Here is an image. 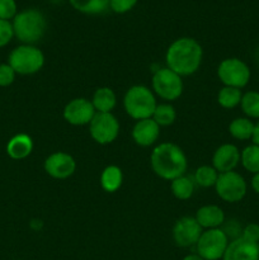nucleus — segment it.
Listing matches in <instances>:
<instances>
[{
  "label": "nucleus",
  "mask_w": 259,
  "mask_h": 260,
  "mask_svg": "<svg viewBox=\"0 0 259 260\" xmlns=\"http://www.w3.org/2000/svg\"><path fill=\"white\" fill-rule=\"evenodd\" d=\"M254 126L255 123L251 119L246 118V117H238L229 124V134L239 141H248L253 137Z\"/></svg>",
  "instance_id": "21"
},
{
  "label": "nucleus",
  "mask_w": 259,
  "mask_h": 260,
  "mask_svg": "<svg viewBox=\"0 0 259 260\" xmlns=\"http://www.w3.org/2000/svg\"><path fill=\"white\" fill-rule=\"evenodd\" d=\"M74 9L84 14H103L109 9V0H69Z\"/></svg>",
  "instance_id": "22"
},
{
  "label": "nucleus",
  "mask_w": 259,
  "mask_h": 260,
  "mask_svg": "<svg viewBox=\"0 0 259 260\" xmlns=\"http://www.w3.org/2000/svg\"><path fill=\"white\" fill-rule=\"evenodd\" d=\"M241 238L253 241V243H259V223L250 222L244 226L241 231Z\"/></svg>",
  "instance_id": "33"
},
{
  "label": "nucleus",
  "mask_w": 259,
  "mask_h": 260,
  "mask_svg": "<svg viewBox=\"0 0 259 260\" xmlns=\"http://www.w3.org/2000/svg\"><path fill=\"white\" fill-rule=\"evenodd\" d=\"M12 24L14 29V37H17L22 45H33L38 42L43 37L47 27L42 12L33 8L18 12L17 15L13 18Z\"/></svg>",
  "instance_id": "3"
},
{
  "label": "nucleus",
  "mask_w": 259,
  "mask_h": 260,
  "mask_svg": "<svg viewBox=\"0 0 259 260\" xmlns=\"http://www.w3.org/2000/svg\"><path fill=\"white\" fill-rule=\"evenodd\" d=\"M222 260H259V243H253L241 236L233 239Z\"/></svg>",
  "instance_id": "14"
},
{
  "label": "nucleus",
  "mask_w": 259,
  "mask_h": 260,
  "mask_svg": "<svg viewBox=\"0 0 259 260\" xmlns=\"http://www.w3.org/2000/svg\"><path fill=\"white\" fill-rule=\"evenodd\" d=\"M151 84L154 93L164 101H177L183 93L182 76L169 68H161L155 71Z\"/></svg>",
  "instance_id": "9"
},
{
  "label": "nucleus",
  "mask_w": 259,
  "mask_h": 260,
  "mask_svg": "<svg viewBox=\"0 0 259 260\" xmlns=\"http://www.w3.org/2000/svg\"><path fill=\"white\" fill-rule=\"evenodd\" d=\"M195 218L200 226L206 230L210 229H220L225 223V212L221 207L216 205H207L198 208Z\"/></svg>",
  "instance_id": "17"
},
{
  "label": "nucleus",
  "mask_w": 259,
  "mask_h": 260,
  "mask_svg": "<svg viewBox=\"0 0 259 260\" xmlns=\"http://www.w3.org/2000/svg\"><path fill=\"white\" fill-rule=\"evenodd\" d=\"M150 162L157 177L170 182L184 175L188 167L184 151L172 142H163L157 145L152 150Z\"/></svg>",
  "instance_id": "2"
},
{
  "label": "nucleus",
  "mask_w": 259,
  "mask_h": 260,
  "mask_svg": "<svg viewBox=\"0 0 259 260\" xmlns=\"http://www.w3.org/2000/svg\"><path fill=\"white\" fill-rule=\"evenodd\" d=\"M8 63L19 75H32L45 65V55L35 45H20L12 50Z\"/></svg>",
  "instance_id": "5"
},
{
  "label": "nucleus",
  "mask_w": 259,
  "mask_h": 260,
  "mask_svg": "<svg viewBox=\"0 0 259 260\" xmlns=\"http://www.w3.org/2000/svg\"><path fill=\"white\" fill-rule=\"evenodd\" d=\"M156 106L157 103L154 93L145 85L131 86L124 94V111L136 121L151 118Z\"/></svg>",
  "instance_id": "4"
},
{
  "label": "nucleus",
  "mask_w": 259,
  "mask_h": 260,
  "mask_svg": "<svg viewBox=\"0 0 259 260\" xmlns=\"http://www.w3.org/2000/svg\"><path fill=\"white\" fill-rule=\"evenodd\" d=\"M89 134L91 139L99 145L112 144L118 137L119 122L111 113L96 112L91 122L89 123Z\"/></svg>",
  "instance_id": "10"
},
{
  "label": "nucleus",
  "mask_w": 259,
  "mask_h": 260,
  "mask_svg": "<svg viewBox=\"0 0 259 260\" xmlns=\"http://www.w3.org/2000/svg\"><path fill=\"white\" fill-rule=\"evenodd\" d=\"M91 103H93L96 112H101V113H111L117 104V96L111 88H108V86H102V88H98L94 91Z\"/></svg>",
  "instance_id": "19"
},
{
  "label": "nucleus",
  "mask_w": 259,
  "mask_h": 260,
  "mask_svg": "<svg viewBox=\"0 0 259 260\" xmlns=\"http://www.w3.org/2000/svg\"><path fill=\"white\" fill-rule=\"evenodd\" d=\"M51 2H52V3H61L62 0H51Z\"/></svg>",
  "instance_id": "37"
},
{
  "label": "nucleus",
  "mask_w": 259,
  "mask_h": 260,
  "mask_svg": "<svg viewBox=\"0 0 259 260\" xmlns=\"http://www.w3.org/2000/svg\"><path fill=\"white\" fill-rule=\"evenodd\" d=\"M160 136V126L152 118L141 119L132 128V139L139 146L149 147L157 141Z\"/></svg>",
  "instance_id": "16"
},
{
  "label": "nucleus",
  "mask_w": 259,
  "mask_h": 260,
  "mask_svg": "<svg viewBox=\"0 0 259 260\" xmlns=\"http://www.w3.org/2000/svg\"><path fill=\"white\" fill-rule=\"evenodd\" d=\"M230 239L222 229H210L201 234L196 250L203 260H220L223 258Z\"/></svg>",
  "instance_id": "6"
},
{
  "label": "nucleus",
  "mask_w": 259,
  "mask_h": 260,
  "mask_svg": "<svg viewBox=\"0 0 259 260\" xmlns=\"http://www.w3.org/2000/svg\"><path fill=\"white\" fill-rule=\"evenodd\" d=\"M240 164L250 174L259 173V146L250 144L240 151Z\"/></svg>",
  "instance_id": "23"
},
{
  "label": "nucleus",
  "mask_w": 259,
  "mask_h": 260,
  "mask_svg": "<svg viewBox=\"0 0 259 260\" xmlns=\"http://www.w3.org/2000/svg\"><path fill=\"white\" fill-rule=\"evenodd\" d=\"M45 172L55 179H66L76 170V161L68 152L57 151L45 160Z\"/></svg>",
  "instance_id": "13"
},
{
  "label": "nucleus",
  "mask_w": 259,
  "mask_h": 260,
  "mask_svg": "<svg viewBox=\"0 0 259 260\" xmlns=\"http://www.w3.org/2000/svg\"><path fill=\"white\" fill-rule=\"evenodd\" d=\"M243 91L233 86H223L217 93V103L225 109H234L240 106Z\"/></svg>",
  "instance_id": "25"
},
{
  "label": "nucleus",
  "mask_w": 259,
  "mask_h": 260,
  "mask_svg": "<svg viewBox=\"0 0 259 260\" xmlns=\"http://www.w3.org/2000/svg\"><path fill=\"white\" fill-rule=\"evenodd\" d=\"M251 144H255L259 146V119L255 122V126H254L253 137H251Z\"/></svg>",
  "instance_id": "35"
},
{
  "label": "nucleus",
  "mask_w": 259,
  "mask_h": 260,
  "mask_svg": "<svg viewBox=\"0 0 259 260\" xmlns=\"http://www.w3.org/2000/svg\"><path fill=\"white\" fill-rule=\"evenodd\" d=\"M240 108L244 116L249 119H259V91L249 90L243 93Z\"/></svg>",
  "instance_id": "24"
},
{
  "label": "nucleus",
  "mask_w": 259,
  "mask_h": 260,
  "mask_svg": "<svg viewBox=\"0 0 259 260\" xmlns=\"http://www.w3.org/2000/svg\"><path fill=\"white\" fill-rule=\"evenodd\" d=\"M203 58L202 46L190 37L175 40L165 53L167 68L180 76H189L200 69Z\"/></svg>",
  "instance_id": "1"
},
{
  "label": "nucleus",
  "mask_w": 259,
  "mask_h": 260,
  "mask_svg": "<svg viewBox=\"0 0 259 260\" xmlns=\"http://www.w3.org/2000/svg\"><path fill=\"white\" fill-rule=\"evenodd\" d=\"M217 76L223 86L243 89L250 81L251 71L245 61L238 57H229L218 65Z\"/></svg>",
  "instance_id": "7"
},
{
  "label": "nucleus",
  "mask_w": 259,
  "mask_h": 260,
  "mask_svg": "<svg viewBox=\"0 0 259 260\" xmlns=\"http://www.w3.org/2000/svg\"><path fill=\"white\" fill-rule=\"evenodd\" d=\"M250 184H251V189L254 190V193L259 196V173H256V174H254L253 177H251Z\"/></svg>",
  "instance_id": "34"
},
{
  "label": "nucleus",
  "mask_w": 259,
  "mask_h": 260,
  "mask_svg": "<svg viewBox=\"0 0 259 260\" xmlns=\"http://www.w3.org/2000/svg\"><path fill=\"white\" fill-rule=\"evenodd\" d=\"M216 193L222 201L228 203H238L244 200L248 193V184L240 173H220L215 184Z\"/></svg>",
  "instance_id": "8"
},
{
  "label": "nucleus",
  "mask_w": 259,
  "mask_h": 260,
  "mask_svg": "<svg viewBox=\"0 0 259 260\" xmlns=\"http://www.w3.org/2000/svg\"><path fill=\"white\" fill-rule=\"evenodd\" d=\"M136 4L137 0H109V8L112 12L117 13V14L130 12Z\"/></svg>",
  "instance_id": "32"
},
{
  "label": "nucleus",
  "mask_w": 259,
  "mask_h": 260,
  "mask_svg": "<svg viewBox=\"0 0 259 260\" xmlns=\"http://www.w3.org/2000/svg\"><path fill=\"white\" fill-rule=\"evenodd\" d=\"M15 73L9 63H0V88L12 85L15 80Z\"/></svg>",
  "instance_id": "31"
},
{
  "label": "nucleus",
  "mask_w": 259,
  "mask_h": 260,
  "mask_svg": "<svg viewBox=\"0 0 259 260\" xmlns=\"http://www.w3.org/2000/svg\"><path fill=\"white\" fill-rule=\"evenodd\" d=\"M96 111L91 101L86 98H75L69 102L63 108V118L73 126L89 124L95 116Z\"/></svg>",
  "instance_id": "12"
},
{
  "label": "nucleus",
  "mask_w": 259,
  "mask_h": 260,
  "mask_svg": "<svg viewBox=\"0 0 259 260\" xmlns=\"http://www.w3.org/2000/svg\"><path fill=\"white\" fill-rule=\"evenodd\" d=\"M202 233L203 229L195 217L184 216L175 222L173 228V239H174V243L180 248H190V246H196Z\"/></svg>",
  "instance_id": "11"
},
{
  "label": "nucleus",
  "mask_w": 259,
  "mask_h": 260,
  "mask_svg": "<svg viewBox=\"0 0 259 260\" xmlns=\"http://www.w3.org/2000/svg\"><path fill=\"white\" fill-rule=\"evenodd\" d=\"M170 189H172L173 196L178 200H189L193 196V192H195V180L185 177V175H182V177L172 180Z\"/></svg>",
  "instance_id": "26"
},
{
  "label": "nucleus",
  "mask_w": 259,
  "mask_h": 260,
  "mask_svg": "<svg viewBox=\"0 0 259 260\" xmlns=\"http://www.w3.org/2000/svg\"><path fill=\"white\" fill-rule=\"evenodd\" d=\"M14 37V29L10 20L0 19V48L9 45Z\"/></svg>",
  "instance_id": "29"
},
{
  "label": "nucleus",
  "mask_w": 259,
  "mask_h": 260,
  "mask_svg": "<svg viewBox=\"0 0 259 260\" xmlns=\"http://www.w3.org/2000/svg\"><path fill=\"white\" fill-rule=\"evenodd\" d=\"M182 260H203V259L196 253V254H188V255H185Z\"/></svg>",
  "instance_id": "36"
},
{
  "label": "nucleus",
  "mask_w": 259,
  "mask_h": 260,
  "mask_svg": "<svg viewBox=\"0 0 259 260\" xmlns=\"http://www.w3.org/2000/svg\"><path fill=\"white\" fill-rule=\"evenodd\" d=\"M99 182H101L102 189L106 190V192H117L121 188L122 182H123V174H122L121 168L117 167V165H108V167H106L103 172H102Z\"/></svg>",
  "instance_id": "20"
},
{
  "label": "nucleus",
  "mask_w": 259,
  "mask_h": 260,
  "mask_svg": "<svg viewBox=\"0 0 259 260\" xmlns=\"http://www.w3.org/2000/svg\"><path fill=\"white\" fill-rule=\"evenodd\" d=\"M220 173L211 165H202V167L197 168L195 173V183L202 188H210L215 187L216 182Z\"/></svg>",
  "instance_id": "27"
},
{
  "label": "nucleus",
  "mask_w": 259,
  "mask_h": 260,
  "mask_svg": "<svg viewBox=\"0 0 259 260\" xmlns=\"http://www.w3.org/2000/svg\"><path fill=\"white\" fill-rule=\"evenodd\" d=\"M240 164V150L234 144H223L216 149L212 156V167L218 173L233 172Z\"/></svg>",
  "instance_id": "15"
},
{
  "label": "nucleus",
  "mask_w": 259,
  "mask_h": 260,
  "mask_svg": "<svg viewBox=\"0 0 259 260\" xmlns=\"http://www.w3.org/2000/svg\"><path fill=\"white\" fill-rule=\"evenodd\" d=\"M18 8L15 0H0V19L10 20L17 15Z\"/></svg>",
  "instance_id": "30"
},
{
  "label": "nucleus",
  "mask_w": 259,
  "mask_h": 260,
  "mask_svg": "<svg viewBox=\"0 0 259 260\" xmlns=\"http://www.w3.org/2000/svg\"><path fill=\"white\" fill-rule=\"evenodd\" d=\"M33 151L32 137L27 134H18L13 136L7 144V154L13 160H23Z\"/></svg>",
  "instance_id": "18"
},
{
  "label": "nucleus",
  "mask_w": 259,
  "mask_h": 260,
  "mask_svg": "<svg viewBox=\"0 0 259 260\" xmlns=\"http://www.w3.org/2000/svg\"><path fill=\"white\" fill-rule=\"evenodd\" d=\"M151 118L154 119L160 127L170 126V124H173L175 122L177 112H175L174 107L169 103L157 104Z\"/></svg>",
  "instance_id": "28"
}]
</instances>
